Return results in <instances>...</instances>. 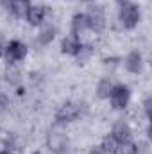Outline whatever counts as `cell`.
Segmentation results:
<instances>
[{
	"label": "cell",
	"instance_id": "5bb4252c",
	"mask_svg": "<svg viewBox=\"0 0 152 154\" xmlns=\"http://www.w3.org/2000/svg\"><path fill=\"white\" fill-rule=\"evenodd\" d=\"M100 145H102V149H104V151H106L108 154H116V152H118V147H120V143L114 140V138L111 136V134H109V133H108V134L102 138Z\"/></svg>",
	"mask_w": 152,
	"mask_h": 154
},
{
	"label": "cell",
	"instance_id": "4fadbf2b",
	"mask_svg": "<svg viewBox=\"0 0 152 154\" xmlns=\"http://www.w3.org/2000/svg\"><path fill=\"white\" fill-rule=\"evenodd\" d=\"M113 81H111V77L104 75L100 77L99 81H97V84H95V95H97V99H100V100H108V97H109V93H111V90H113Z\"/></svg>",
	"mask_w": 152,
	"mask_h": 154
},
{
	"label": "cell",
	"instance_id": "52a82bcc",
	"mask_svg": "<svg viewBox=\"0 0 152 154\" xmlns=\"http://www.w3.org/2000/svg\"><path fill=\"white\" fill-rule=\"evenodd\" d=\"M23 18L31 27H41L47 20V7L41 4H29L23 11Z\"/></svg>",
	"mask_w": 152,
	"mask_h": 154
},
{
	"label": "cell",
	"instance_id": "d4e9b609",
	"mask_svg": "<svg viewBox=\"0 0 152 154\" xmlns=\"http://www.w3.org/2000/svg\"><path fill=\"white\" fill-rule=\"evenodd\" d=\"M65 154H74V152H65Z\"/></svg>",
	"mask_w": 152,
	"mask_h": 154
},
{
	"label": "cell",
	"instance_id": "5b68a950",
	"mask_svg": "<svg viewBox=\"0 0 152 154\" xmlns=\"http://www.w3.org/2000/svg\"><path fill=\"white\" fill-rule=\"evenodd\" d=\"M68 134L59 131V129H52L47 133V138H45V145L47 149L52 154H65L68 151Z\"/></svg>",
	"mask_w": 152,
	"mask_h": 154
},
{
	"label": "cell",
	"instance_id": "ac0fdd59",
	"mask_svg": "<svg viewBox=\"0 0 152 154\" xmlns=\"http://www.w3.org/2000/svg\"><path fill=\"white\" fill-rule=\"evenodd\" d=\"M88 154H108V152L102 149V145H100V143H97V145H93V147L90 149V152H88Z\"/></svg>",
	"mask_w": 152,
	"mask_h": 154
},
{
	"label": "cell",
	"instance_id": "3957f363",
	"mask_svg": "<svg viewBox=\"0 0 152 154\" xmlns=\"http://www.w3.org/2000/svg\"><path fill=\"white\" fill-rule=\"evenodd\" d=\"M131 97H132L131 88L123 82H118V84H113V90H111L108 100H109V106L113 111H125L131 104Z\"/></svg>",
	"mask_w": 152,
	"mask_h": 154
},
{
	"label": "cell",
	"instance_id": "7402d4cb",
	"mask_svg": "<svg viewBox=\"0 0 152 154\" xmlns=\"http://www.w3.org/2000/svg\"><path fill=\"white\" fill-rule=\"evenodd\" d=\"M2 90H4V79H2V75H0V93H4Z\"/></svg>",
	"mask_w": 152,
	"mask_h": 154
},
{
	"label": "cell",
	"instance_id": "8fae6325",
	"mask_svg": "<svg viewBox=\"0 0 152 154\" xmlns=\"http://www.w3.org/2000/svg\"><path fill=\"white\" fill-rule=\"evenodd\" d=\"M56 32H57L56 25L45 22V23L39 27L38 34H36V43H38L39 47H48V45L56 39Z\"/></svg>",
	"mask_w": 152,
	"mask_h": 154
},
{
	"label": "cell",
	"instance_id": "9a60e30c",
	"mask_svg": "<svg viewBox=\"0 0 152 154\" xmlns=\"http://www.w3.org/2000/svg\"><path fill=\"white\" fill-rule=\"evenodd\" d=\"M116 154H140V147H138V143H136V142L129 140V142L120 143L118 152H116Z\"/></svg>",
	"mask_w": 152,
	"mask_h": 154
},
{
	"label": "cell",
	"instance_id": "8992f818",
	"mask_svg": "<svg viewBox=\"0 0 152 154\" xmlns=\"http://www.w3.org/2000/svg\"><path fill=\"white\" fill-rule=\"evenodd\" d=\"M122 65L123 68L132 74V75H140L143 72V66H145V59H143V54L140 48H132L125 54V57L122 59Z\"/></svg>",
	"mask_w": 152,
	"mask_h": 154
},
{
	"label": "cell",
	"instance_id": "277c9868",
	"mask_svg": "<svg viewBox=\"0 0 152 154\" xmlns=\"http://www.w3.org/2000/svg\"><path fill=\"white\" fill-rule=\"evenodd\" d=\"M27 54H29V48H27V45L23 41L9 39V41H5L2 59L5 61V65H18L27 57Z\"/></svg>",
	"mask_w": 152,
	"mask_h": 154
},
{
	"label": "cell",
	"instance_id": "7c38bea8",
	"mask_svg": "<svg viewBox=\"0 0 152 154\" xmlns=\"http://www.w3.org/2000/svg\"><path fill=\"white\" fill-rule=\"evenodd\" d=\"M4 81H5L9 86H14V88H20V86H22V82H23V74H22V70L18 68V65H7L5 74H4Z\"/></svg>",
	"mask_w": 152,
	"mask_h": 154
},
{
	"label": "cell",
	"instance_id": "9c48e42d",
	"mask_svg": "<svg viewBox=\"0 0 152 154\" xmlns=\"http://www.w3.org/2000/svg\"><path fill=\"white\" fill-rule=\"evenodd\" d=\"M90 32V18L88 13H75L70 20V34L82 39V36Z\"/></svg>",
	"mask_w": 152,
	"mask_h": 154
},
{
	"label": "cell",
	"instance_id": "d6986e66",
	"mask_svg": "<svg viewBox=\"0 0 152 154\" xmlns=\"http://www.w3.org/2000/svg\"><path fill=\"white\" fill-rule=\"evenodd\" d=\"M7 149H11V143H9V140H5V138H0V152H4V151H7Z\"/></svg>",
	"mask_w": 152,
	"mask_h": 154
},
{
	"label": "cell",
	"instance_id": "cb8c5ba5",
	"mask_svg": "<svg viewBox=\"0 0 152 154\" xmlns=\"http://www.w3.org/2000/svg\"><path fill=\"white\" fill-rule=\"evenodd\" d=\"M82 2H91V0H82Z\"/></svg>",
	"mask_w": 152,
	"mask_h": 154
},
{
	"label": "cell",
	"instance_id": "603a6c76",
	"mask_svg": "<svg viewBox=\"0 0 152 154\" xmlns=\"http://www.w3.org/2000/svg\"><path fill=\"white\" fill-rule=\"evenodd\" d=\"M0 154H14V152H13V149H7V151H4V152H0Z\"/></svg>",
	"mask_w": 152,
	"mask_h": 154
},
{
	"label": "cell",
	"instance_id": "2e32d148",
	"mask_svg": "<svg viewBox=\"0 0 152 154\" xmlns=\"http://www.w3.org/2000/svg\"><path fill=\"white\" fill-rule=\"evenodd\" d=\"M141 109H143V116L149 120V118H150V111H152V97L150 95H147V97L143 99V102H141Z\"/></svg>",
	"mask_w": 152,
	"mask_h": 154
},
{
	"label": "cell",
	"instance_id": "ba28073f",
	"mask_svg": "<svg viewBox=\"0 0 152 154\" xmlns=\"http://www.w3.org/2000/svg\"><path fill=\"white\" fill-rule=\"evenodd\" d=\"M109 134L113 136L118 143H123V142H129L132 138V127H131V124L125 118H118V120H114L113 124H111Z\"/></svg>",
	"mask_w": 152,
	"mask_h": 154
},
{
	"label": "cell",
	"instance_id": "ffe728a7",
	"mask_svg": "<svg viewBox=\"0 0 152 154\" xmlns=\"http://www.w3.org/2000/svg\"><path fill=\"white\" fill-rule=\"evenodd\" d=\"M16 2H18V4H22L23 7H27L29 4H32V0H16Z\"/></svg>",
	"mask_w": 152,
	"mask_h": 154
},
{
	"label": "cell",
	"instance_id": "6da1fadb",
	"mask_svg": "<svg viewBox=\"0 0 152 154\" xmlns=\"http://www.w3.org/2000/svg\"><path fill=\"white\" fill-rule=\"evenodd\" d=\"M116 20L120 23V27L123 31H132L140 25L141 22V7L140 4L136 2H127L123 5L118 7V14H116Z\"/></svg>",
	"mask_w": 152,
	"mask_h": 154
},
{
	"label": "cell",
	"instance_id": "30bf717a",
	"mask_svg": "<svg viewBox=\"0 0 152 154\" xmlns=\"http://www.w3.org/2000/svg\"><path fill=\"white\" fill-rule=\"evenodd\" d=\"M82 47H84L82 39H79L77 36H72V34H68V36H65V38L61 39V52H63L65 56L77 57V56L81 54Z\"/></svg>",
	"mask_w": 152,
	"mask_h": 154
},
{
	"label": "cell",
	"instance_id": "e0dca14e",
	"mask_svg": "<svg viewBox=\"0 0 152 154\" xmlns=\"http://www.w3.org/2000/svg\"><path fill=\"white\" fill-rule=\"evenodd\" d=\"M9 108V97L5 93H0V111H5Z\"/></svg>",
	"mask_w": 152,
	"mask_h": 154
},
{
	"label": "cell",
	"instance_id": "44dd1931",
	"mask_svg": "<svg viewBox=\"0 0 152 154\" xmlns=\"http://www.w3.org/2000/svg\"><path fill=\"white\" fill-rule=\"evenodd\" d=\"M118 5H123V4H127V2H131V0H114Z\"/></svg>",
	"mask_w": 152,
	"mask_h": 154
},
{
	"label": "cell",
	"instance_id": "7a4b0ae2",
	"mask_svg": "<svg viewBox=\"0 0 152 154\" xmlns=\"http://www.w3.org/2000/svg\"><path fill=\"white\" fill-rule=\"evenodd\" d=\"M82 115V104L81 102H75V100H66L65 104H61L56 113H54V122L56 125L59 127H65L72 122L79 120Z\"/></svg>",
	"mask_w": 152,
	"mask_h": 154
}]
</instances>
